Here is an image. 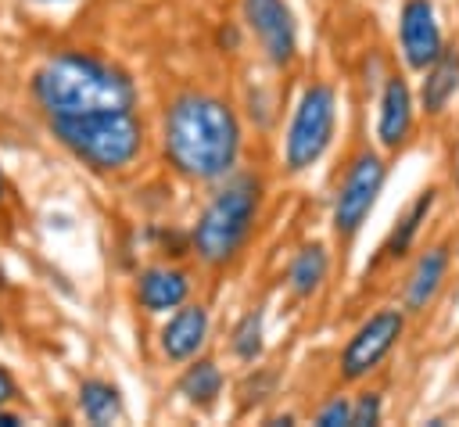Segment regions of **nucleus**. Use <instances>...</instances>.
Returning <instances> with one entry per match:
<instances>
[{
  "mask_svg": "<svg viewBox=\"0 0 459 427\" xmlns=\"http://www.w3.org/2000/svg\"><path fill=\"white\" fill-rule=\"evenodd\" d=\"M151 154L186 187H212L247 165L251 136L240 104L215 86L186 83L161 97L151 118Z\"/></svg>",
  "mask_w": 459,
  "mask_h": 427,
  "instance_id": "nucleus-1",
  "label": "nucleus"
},
{
  "mask_svg": "<svg viewBox=\"0 0 459 427\" xmlns=\"http://www.w3.org/2000/svg\"><path fill=\"white\" fill-rule=\"evenodd\" d=\"M25 97L39 118L97 108H140V79L111 54L82 43L50 47L25 79Z\"/></svg>",
  "mask_w": 459,
  "mask_h": 427,
  "instance_id": "nucleus-2",
  "label": "nucleus"
},
{
  "mask_svg": "<svg viewBox=\"0 0 459 427\" xmlns=\"http://www.w3.org/2000/svg\"><path fill=\"white\" fill-rule=\"evenodd\" d=\"M204 190L208 194L186 222L190 262L201 273H230L247 258L251 244L258 240L269 205V179L262 169L240 165L237 172L222 176Z\"/></svg>",
  "mask_w": 459,
  "mask_h": 427,
  "instance_id": "nucleus-3",
  "label": "nucleus"
},
{
  "mask_svg": "<svg viewBox=\"0 0 459 427\" xmlns=\"http://www.w3.org/2000/svg\"><path fill=\"white\" fill-rule=\"evenodd\" d=\"M43 133L90 176L129 179L151 161V115L140 108H97L43 118Z\"/></svg>",
  "mask_w": 459,
  "mask_h": 427,
  "instance_id": "nucleus-4",
  "label": "nucleus"
},
{
  "mask_svg": "<svg viewBox=\"0 0 459 427\" xmlns=\"http://www.w3.org/2000/svg\"><path fill=\"white\" fill-rule=\"evenodd\" d=\"M337 126H341V90L326 75L305 79L287 108V118L280 122L276 136V169L287 179H305L312 176L326 154L337 144Z\"/></svg>",
  "mask_w": 459,
  "mask_h": 427,
  "instance_id": "nucleus-5",
  "label": "nucleus"
},
{
  "mask_svg": "<svg viewBox=\"0 0 459 427\" xmlns=\"http://www.w3.org/2000/svg\"><path fill=\"white\" fill-rule=\"evenodd\" d=\"M387 176H391V158L377 144H362L355 154H348L326 201V226L337 248H351L359 240L387 187Z\"/></svg>",
  "mask_w": 459,
  "mask_h": 427,
  "instance_id": "nucleus-6",
  "label": "nucleus"
},
{
  "mask_svg": "<svg viewBox=\"0 0 459 427\" xmlns=\"http://www.w3.org/2000/svg\"><path fill=\"white\" fill-rule=\"evenodd\" d=\"M409 327L412 319L398 301H380L369 312H362V319L348 330V337L333 352V384L355 388L362 380H373L391 362V355L405 344Z\"/></svg>",
  "mask_w": 459,
  "mask_h": 427,
  "instance_id": "nucleus-7",
  "label": "nucleus"
},
{
  "mask_svg": "<svg viewBox=\"0 0 459 427\" xmlns=\"http://www.w3.org/2000/svg\"><path fill=\"white\" fill-rule=\"evenodd\" d=\"M237 22L247 47L273 75H287L301 61V25L290 0H237Z\"/></svg>",
  "mask_w": 459,
  "mask_h": 427,
  "instance_id": "nucleus-8",
  "label": "nucleus"
},
{
  "mask_svg": "<svg viewBox=\"0 0 459 427\" xmlns=\"http://www.w3.org/2000/svg\"><path fill=\"white\" fill-rule=\"evenodd\" d=\"M416 133H420V108H416L412 79L405 68L391 65V72L373 93V144L387 158H394L416 144Z\"/></svg>",
  "mask_w": 459,
  "mask_h": 427,
  "instance_id": "nucleus-9",
  "label": "nucleus"
},
{
  "mask_svg": "<svg viewBox=\"0 0 459 427\" xmlns=\"http://www.w3.org/2000/svg\"><path fill=\"white\" fill-rule=\"evenodd\" d=\"M402 266H405V269H402V276H398L394 301L405 309L409 319H423V316L441 301V294H445L448 283H452V273H455L452 244H448V240L420 244Z\"/></svg>",
  "mask_w": 459,
  "mask_h": 427,
  "instance_id": "nucleus-10",
  "label": "nucleus"
},
{
  "mask_svg": "<svg viewBox=\"0 0 459 427\" xmlns=\"http://www.w3.org/2000/svg\"><path fill=\"white\" fill-rule=\"evenodd\" d=\"M197 291H201V269L190 258H154V262H143L133 273V283H129L136 312L151 316V319H161L165 312H172L183 301L197 298Z\"/></svg>",
  "mask_w": 459,
  "mask_h": 427,
  "instance_id": "nucleus-11",
  "label": "nucleus"
},
{
  "mask_svg": "<svg viewBox=\"0 0 459 427\" xmlns=\"http://www.w3.org/2000/svg\"><path fill=\"white\" fill-rule=\"evenodd\" d=\"M215 337V316L212 305L204 298H190L179 309L165 312L154 327V355L165 370H176L190 359H197L201 352L212 348Z\"/></svg>",
  "mask_w": 459,
  "mask_h": 427,
  "instance_id": "nucleus-12",
  "label": "nucleus"
},
{
  "mask_svg": "<svg viewBox=\"0 0 459 427\" xmlns=\"http://www.w3.org/2000/svg\"><path fill=\"white\" fill-rule=\"evenodd\" d=\"M448 43L434 0H402L394 14V57L409 75H420Z\"/></svg>",
  "mask_w": 459,
  "mask_h": 427,
  "instance_id": "nucleus-13",
  "label": "nucleus"
},
{
  "mask_svg": "<svg viewBox=\"0 0 459 427\" xmlns=\"http://www.w3.org/2000/svg\"><path fill=\"white\" fill-rule=\"evenodd\" d=\"M437 205H441V187H437V183L420 187V190L405 201V208L394 215V222L387 226V233H384V240H380V248H377V262H373V266H380V269H398V266L420 248L427 226H430L434 215H437Z\"/></svg>",
  "mask_w": 459,
  "mask_h": 427,
  "instance_id": "nucleus-14",
  "label": "nucleus"
},
{
  "mask_svg": "<svg viewBox=\"0 0 459 427\" xmlns=\"http://www.w3.org/2000/svg\"><path fill=\"white\" fill-rule=\"evenodd\" d=\"M333 280V244L323 240V237H308L301 240L287 262H283V273H280V283H283V294L294 301V305H308L316 301Z\"/></svg>",
  "mask_w": 459,
  "mask_h": 427,
  "instance_id": "nucleus-15",
  "label": "nucleus"
},
{
  "mask_svg": "<svg viewBox=\"0 0 459 427\" xmlns=\"http://www.w3.org/2000/svg\"><path fill=\"white\" fill-rule=\"evenodd\" d=\"M416 108L427 122H445L459 100V43L448 39L445 50L416 75Z\"/></svg>",
  "mask_w": 459,
  "mask_h": 427,
  "instance_id": "nucleus-16",
  "label": "nucleus"
},
{
  "mask_svg": "<svg viewBox=\"0 0 459 427\" xmlns=\"http://www.w3.org/2000/svg\"><path fill=\"white\" fill-rule=\"evenodd\" d=\"M172 391H176V398H179L186 409H194V413H215L219 402H222L226 391H230L226 366H222L215 355L201 352L197 359L176 366V384H172Z\"/></svg>",
  "mask_w": 459,
  "mask_h": 427,
  "instance_id": "nucleus-17",
  "label": "nucleus"
},
{
  "mask_svg": "<svg viewBox=\"0 0 459 427\" xmlns=\"http://www.w3.org/2000/svg\"><path fill=\"white\" fill-rule=\"evenodd\" d=\"M269 352V312L262 301L247 305L226 330V355L230 362H237L240 370L244 366H255L262 362Z\"/></svg>",
  "mask_w": 459,
  "mask_h": 427,
  "instance_id": "nucleus-18",
  "label": "nucleus"
},
{
  "mask_svg": "<svg viewBox=\"0 0 459 427\" xmlns=\"http://www.w3.org/2000/svg\"><path fill=\"white\" fill-rule=\"evenodd\" d=\"M75 413L90 427H111L126 420V395L111 377H82L75 384Z\"/></svg>",
  "mask_w": 459,
  "mask_h": 427,
  "instance_id": "nucleus-19",
  "label": "nucleus"
},
{
  "mask_svg": "<svg viewBox=\"0 0 459 427\" xmlns=\"http://www.w3.org/2000/svg\"><path fill=\"white\" fill-rule=\"evenodd\" d=\"M233 395H237L240 413L265 409V405L280 395V370H276L273 362H265V359H262V362H255V366H244V373H240V380H237Z\"/></svg>",
  "mask_w": 459,
  "mask_h": 427,
  "instance_id": "nucleus-20",
  "label": "nucleus"
},
{
  "mask_svg": "<svg viewBox=\"0 0 459 427\" xmlns=\"http://www.w3.org/2000/svg\"><path fill=\"white\" fill-rule=\"evenodd\" d=\"M237 104H240L244 122H251L258 133H269V129H273V122L280 118L276 90H273V86H265V83H255V86H251V93H247L244 100H237Z\"/></svg>",
  "mask_w": 459,
  "mask_h": 427,
  "instance_id": "nucleus-21",
  "label": "nucleus"
},
{
  "mask_svg": "<svg viewBox=\"0 0 459 427\" xmlns=\"http://www.w3.org/2000/svg\"><path fill=\"white\" fill-rule=\"evenodd\" d=\"M387 416V395L384 388L362 380L351 391V427H377Z\"/></svg>",
  "mask_w": 459,
  "mask_h": 427,
  "instance_id": "nucleus-22",
  "label": "nucleus"
},
{
  "mask_svg": "<svg viewBox=\"0 0 459 427\" xmlns=\"http://www.w3.org/2000/svg\"><path fill=\"white\" fill-rule=\"evenodd\" d=\"M312 423H319V427H351V395L344 388H333L312 409Z\"/></svg>",
  "mask_w": 459,
  "mask_h": 427,
  "instance_id": "nucleus-23",
  "label": "nucleus"
},
{
  "mask_svg": "<svg viewBox=\"0 0 459 427\" xmlns=\"http://www.w3.org/2000/svg\"><path fill=\"white\" fill-rule=\"evenodd\" d=\"M387 72H391V61H387V57H380L377 50H369V54H366V61H362V72H359V83L366 86V93H369V97L377 93V86L384 83V75H387Z\"/></svg>",
  "mask_w": 459,
  "mask_h": 427,
  "instance_id": "nucleus-24",
  "label": "nucleus"
},
{
  "mask_svg": "<svg viewBox=\"0 0 459 427\" xmlns=\"http://www.w3.org/2000/svg\"><path fill=\"white\" fill-rule=\"evenodd\" d=\"M22 402V384L14 377V370L0 359V405H18Z\"/></svg>",
  "mask_w": 459,
  "mask_h": 427,
  "instance_id": "nucleus-25",
  "label": "nucleus"
},
{
  "mask_svg": "<svg viewBox=\"0 0 459 427\" xmlns=\"http://www.w3.org/2000/svg\"><path fill=\"white\" fill-rule=\"evenodd\" d=\"M25 423V413L18 405H0V427H18Z\"/></svg>",
  "mask_w": 459,
  "mask_h": 427,
  "instance_id": "nucleus-26",
  "label": "nucleus"
},
{
  "mask_svg": "<svg viewBox=\"0 0 459 427\" xmlns=\"http://www.w3.org/2000/svg\"><path fill=\"white\" fill-rule=\"evenodd\" d=\"M7 201H11V183H7V169H4V161H0V212H4Z\"/></svg>",
  "mask_w": 459,
  "mask_h": 427,
  "instance_id": "nucleus-27",
  "label": "nucleus"
},
{
  "mask_svg": "<svg viewBox=\"0 0 459 427\" xmlns=\"http://www.w3.org/2000/svg\"><path fill=\"white\" fill-rule=\"evenodd\" d=\"M298 416L294 413H273V416H265V423H294Z\"/></svg>",
  "mask_w": 459,
  "mask_h": 427,
  "instance_id": "nucleus-28",
  "label": "nucleus"
},
{
  "mask_svg": "<svg viewBox=\"0 0 459 427\" xmlns=\"http://www.w3.org/2000/svg\"><path fill=\"white\" fill-rule=\"evenodd\" d=\"M448 244H452V258H455V269H459V226H455V233L448 237Z\"/></svg>",
  "mask_w": 459,
  "mask_h": 427,
  "instance_id": "nucleus-29",
  "label": "nucleus"
},
{
  "mask_svg": "<svg viewBox=\"0 0 459 427\" xmlns=\"http://www.w3.org/2000/svg\"><path fill=\"white\" fill-rule=\"evenodd\" d=\"M39 7H68V4H79V0H32Z\"/></svg>",
  "mask_w": 459,
  "mask_h": 427,
  "instance_id": "nucleus-30",
  "label": "nucleus"
},
{
  "mask_svg": "<svg viewBox=\"0 0 459 427\" xmlns=\"http://www.w3.org/2000/svg\"><path fill=\"white\" fill-rule=\"evenodd\" d=\"M452 179H455V187H459V158H455V169H452Z\"/></svg>",
  "mask_w": 459,
  "mask_h": 427,
  "instance_id": "nucleus-31",
  "label": "nucleus"
},
{
  "mask_svg": "<svg viewBox=\"0 0 459 427\" xmlns=\"http://www.w3.org/2000/svg\"><path fill=\"white\" fill-rule=\"evenodd\" d=\"M140 4H165V0H140Z\"/></svg>",
  "mask_w": 459,
  "mask_h": 427,
  "instance_id": "nucleus-32",
  "label": "nucleus"
}]
</instances>
